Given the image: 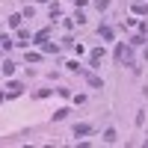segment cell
<instances>
[{
    "label": "cell",
    "instance_id": "6da1fadb",
    "mask_svg": "<svg viewBox=\"0 0 148 148\" xmlns=\"http://www.w3.org/2000/svg\"><path fill=\"white\" fill-rule=\"evenodd\" d=\"M89 130H92L89 125H77V127H74V133H80V136H83V133H89Z\"/></svg>",
    "mask_w": 148,
    "mask_h": 148
},
{
    "label": "cell",
    "instance_id": "7a4b0ae2",
    "mask_svg": "<svg viewBox=\"0 0 148 148\" xmlns=\"http://www.w3.org/2000/svg\"><path fill=\"white\" fill-rule=\"evenodd\" d=\"M104 139L107 142H116V130H104Z\"/></svg>",
    "mask_w": 148,
    "mask_h": 148
}]
</instances>
